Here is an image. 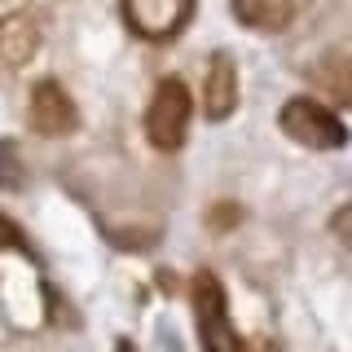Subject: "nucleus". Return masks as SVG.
<instances>
[{
    "instance_id": "f257e3e1",
    "label": "nucleus",
    "mask_w": 352,
    "mask_h": 352,
    "mask_svg": "<svg viewBox=\"0 0 352 352\" xmlns=\"http://www.w3.org/2000/svg\"><path fill=\"white\" fill-rule=\"evenodd\" d=\"M190 115H194V102H190L185 80H176V75L159 80L146 106V141L163 154H176L190 137Z\"/></svg>"
},
{
    "instance_id": "f03ea898",
    "label": "nucleus",
    "mask_w": 352,
    "mask_h": 352,
    "mask_svg": "<svg viewBox=\"0 0 352 352\" xmlns=\"http://www.w3.org/2000/svg\"><path fill=\"white\" fill-rule=\"evenodd\" d=\"M190 304H194V326L198 339H203L207 352H242V339L234 330V317H229V300L225 286H220L216 273H194L190 282Z\"/></svg>"
},
{
    "instance_id": "7ed1b4c3",
    "label": "nucleus",
    "mask_w": 352,
    "mask_h": 352,
    "mask_svg": "<svg viewBox=\"0 0 352 352\" xmlns=\"http://www.w3.org/2000/svg\"><path fill=\"white\" fill-rule=\"evenodd\" d=\"M278 124H282L286 137L308 146V150H339V146H348L344 119H339L326 102H317V97H291V102L278 110Z\"/></svg>"
},
{
    "instance_id": "20e7f679",
    "label": "nucleus",
    "mask_w": 352,
    "mask_h": 352,
    "mask_svg": "<svg viewBox=\"0 0 352 352\" xmlns=\"http://www.w3.org/2000/svg\"><path fill=\"white\" fill-rule=\"evenodd\" d=\"M198 0H119L124 22L141 40H172L176 31L190 27Z\"/></svg>"
},
{
    "instance_id": "39448f33",
    "label": "nucleus",
    "mask_w": 352,
    "mask_h": 352,
    "mask_svg": "<svg viewBox=\"0 0 352 352\" xmlns=\"http://www.w3.org/2000/svg\"><path fill=\"white\" fill-rule=\"evenodd\" d=\"M31 128L40 132V137H71L75 124H80V110H75L71 93L58 84V80H40L31 88Z\"/></svg>"
},
{
    "instance_id": "423d86ee",
    "label": "nucleus",
    "mask_w": 352,
    "mask_h": 352,
    "mask_svg": "<svg viewBox=\"0 0 352 352\" xmlns=\"http://www.w3.org/2000/svg\"><path fill=\"white\" fill-rule=\"evenodd\" d=\"M40 49V27L27 14H5L0 18V75L22 71Z\"/></svg>"
},
{
    "instance_id": "0eeeda50",
    "label": "nucleus",
    "mask_w": 352,
    "mask_h": 352,
    "mask_svg": "<svg viewBox=\"0 0 352 352\" xmlns=\"http://www.w3.org/2000/svg\"><path fill=\"white\" fill-rule=\"evenodd\" d=\"M238 106V66L229 53H212L203 75V110L207 119H229Z\"/></svg>"
},
{
    "instance_id": "6e6552de",
    "label": "nucleus",
    "mask_w": 352,
    "mask_h": 352,
    "mask_svg": "<svg viewBox=\"0 0 352 352\" xmlns=\"http://www.w3.org/2000/svg\"><path fill=\"white\" fill-rule=\"evenodd\" d=\"M313 84L322 88L330 102H339V106L352 110V58H344V53L322 58V62L313 66Z\"/></svg>"
},
{
    "instance_id": "1a4fd4ad",
    "label": "nucleus",
    "mask_w": 352,
    "mask_h": 352,
    "mask_svg": "<svg viewBox=\"0 0 352 352\" xmlns=\"http://www.w3.org/2000/svg\"><path fill=\"white\" fill-rule=\"evenodd\" d=\"M234 14L242 27H260V31H273L291 18V5L286 0H234Z\"/></svg>"
},
{
    "instance_id": "9d476101",
    "label": "nucleus",
    "mask_w": 352,
    "mask_h": 352,
    "mask_svg": "<svg viewBox=\"0 0 352 352\" xmlns=\"http://www.w3.org/2000/svg\"><path fill=\"white\" fill-rule=\"evenodd\" d=\"M330 234H335V238L352 251V203H344L335 216H330Z\"/></svg>"
}]
</instances>
